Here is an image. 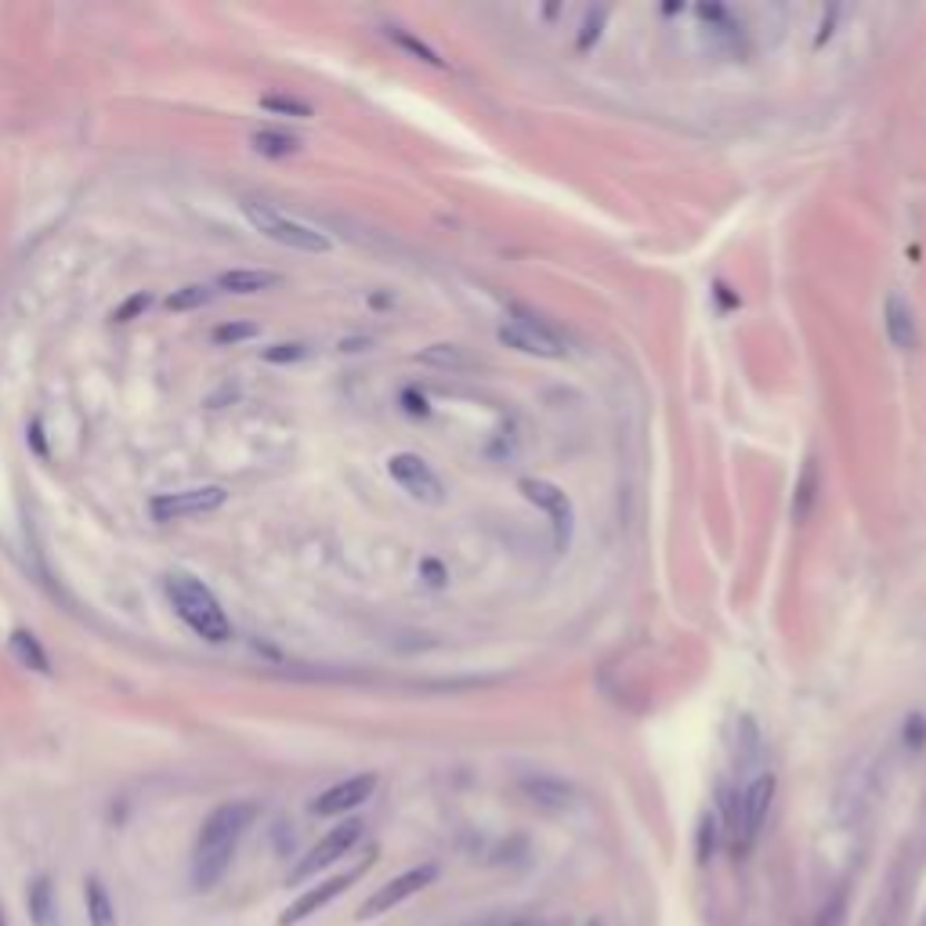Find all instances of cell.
<instances>
[{
    "instance_id": "1",
    "label": "cell",
    "mask_w": 926,
    "mask_h": 926,
    "mask_svg": "<svg viewBox=\"0 0 926 926\" xmlns=\"http://www.w3.org/2000/svg\"><path fill=\"white\" fill-rule=\"evenodd\" d=\"M254 818H257V807L250 800H232V804H221V807L210 810L199 836H196L193 868H188L196 890H214L217 883L225 879V873L232 868V861H236V850L243 844L246 829L254 825Z\"/></svg>"
},
{
    "instance_id": "2",
    "label": "cell",
    "mask_w": 926,
    "mask_h": 926,
    "mask_svg": "<svg viewBox=\"0 0 926 926\" xmlns=\"http://www.w3.org/2000/svg\"><path fill=\"white\" fill-rule=\"evenodd\" d=\"M167 601L174 604V612L185 622L188 630L210 644H225L232 637V619L225 615L221 601L214 598L210 587H203L196 575L188 572H170L164 579Z\"/></svg>"
},
{
    "instance_id": "3",
    "label": "cell",
    "mask_w": 926,
    "mask_h": 926,
    "mask_svg": "<svg viewBox=\"0 0 926 926\" xmlns=\"http://www.w3.org/2000/svg\"><path fill=\"white\" fill-rule=\"evenodd\" d=\"M243 217L250 221L254 232H260L265 239L289 246V250H301V254H326L329 250V236L326 232H318L312 225L297 221V217H289L283 210L268 207V203H257V199H243Z\"/></svg>"
},
{
    "instance_id": "4",
    "label": "cell",
    "mask_w": 926,
    "mask_h": 926,
    "mask_svg": "<svg viewBox=\"0 0 926 926\" xmlns=\"http://www.w3.org/2000/svg\"><path fill=\"white\" fill-rule=\"evenodd\" d=\"M500 341L514 344L518 352L540 355V358H561L564 341L554 333V326H546L540 315L529 308H511V318L500 329Z\"/></svg>"
},
{
    "instance_id": "5",
    "label": "cell",
    "mask_w": 926,
    "mask_h": 926,
    "mask_svg": "<svg viewBox=\"0 0 926 926\" xmlns=\"http://www.w3.org/2000/svg\"><path fill=\"white\" fill-rule=\"evenodd\" d=\"M362 839V821H344V825H333V829L318 839V844L304 854L301 858V865L294 868V873H289V879L286 883H301V879H312V876H318L323 873V868H329L333 861H341L347 850H352L355 844Z\"/></svg>"
},
{
    "instance_id": "6",
    "label": "cell",
    "mask_w": 926,
    "mask_h": 926,
    "mask_svg": "<svg viewBox=\"0 0 926 926\" xmlns=\"http://www.w3.org/2000/svg\"><path fill=\"white\" fill-rule=\"evenodd\" d=\"M387 474L395 477V482L410 492L413 500L420 503H431V506H439L445 503V485H442V477L434 474V467L424 460V456H416V453H395L387 460Z\"/></svg>"
},
{
    "instance_id": "7",
    "label": "cell",
    "mask_w": 926,
    "mask_h": 926,
    "mask_svg": "<svg viewBox=\"0 0 926 926\" xmlns=\"http://www.w3.org/2000/svg\"><path fill=\"white\" fill-rule=\"evenodd\" d=\"M434 879H439V865H416V868H410V873H402V876H395L391 883H384V887L376 890L366 905H362L358 919L384 916V912L398 908L402 902H410L413 894H420L424 887H431Z\"/></svg>"
},
{
    "instance_id": "8",
    "label": "cell",
    "mask_w": 926,
    "mask_h": 926,
    "mask_svg": "<svg viewBox=\"0 0 926 926\" xmlns=\"http://www.w3.org/2000/svg\"><path fill=\"white\" fill-rule=\"evenodd\" d=\"M221 503H225L221 485H196V489H181V492H164V496H156L149 503V511L156 521H178V518L217 511Z\"/></svg>"
},
{
    "instance_id": "9",
    "label": "cell",
    "mask_w": 926,
    "mask_h": 926,
    "mask_svg": "<svg viewBox=\"0 0 926 926\" xmlns=\"http://www.w3.org/2000/svg\"><path fill=\"white\" fill-rule=\"evenodd\" d=\"M775 800V775H757L749 781V786L738 792V810H742V833H738V850H749L757 844V836L767 821V810H771Z\"/></svg>"
},
{
    "instance_id": "10",
    "label": "cell",
    "mask_w": 926,
    "mask_h": 926,
    "mask_svg": "<svg viewBox=\"0 0 926 926\" xmlns=\"http://www.w3.org/2000/svg\"><path fill=\"white\" fill-rule=\"evenodd\" d=\"M366 865L370 861H362V865H355L352 873H344V876H333V879H326V883H318V887H312L308 894H301L294 905H289L283 916H279V926H297V923H304V919H312L315 912H323L333 897H341L347 887H352V883L366 873Z\"/></svg>"
},
{
    "instance_id": "11",
    "label": "cell",
    "mask_w": 926,
    "mask_h": 926,
    "mask_svg": "<svg viewBox=\"0 0 926 926\" xmlns=\"http://www.w3.org/2000/svg\"><path fill=\"white\" fill-rule=\"evenodd\" d=\"M376 789V775H352L329 786L326 792H318L312 800V815L318 818H333V815H347V810L362 807Z\"/></svg>"
},
{
    "instance_id": "12",
    "label": "cell",
    "mask_w": 926,
    "mask_h": 926,
    "mask_svg": "<svg viewBox=\"0 0 926 926\" xmlns=\"http://www.w3.org/2000/svg\"><path fill=\"white\" fill-rule=\"evenodd\" d=\"M521 492L554 518V546L558 550L569 546V540H572V503H569V496H564L558 485L540 482V477H525V482H521Z\"/></svg>"
},
{
    "instance_id": "13",
    "label": "cell",
    "mask_w": 926,
    "mask_h": 926,
    "mask_svg": "<svg viewBox=\"0 0 926 926\" xmlns=\"http://www.w3.org/2000/svg\"><path fill=\"white\" fill-rule=\"evenodd\" d=\"M883 329H887V341L894 347H902V352H908V347H916V315H912V304H905V297H897L890 294L887 304H883Z\"/></svg>"
},
{
    "instance_id": "14",
    "label": "cell",
    "mask_w": 926,
    "mask_h": 926,
    "mask_svg": "<svg viewBox=\"0 0 926 926\" xmlns=\"http://www.w3.org/2000/svg\"><path fill=\"white\" fill-rule=\"evenodd\" d=\"M279 283H283V275L268 272V268H232V272L217 275V286L228 289V294H243V297L265 294V289H275Z\"/></svg>"
},
{
    "instance_id": "15",
    "label": "cell",
    "mask_w": 926,
    "mask_h": 926,
    "mask_svg": "<svg viewBox=\"0 0 926 926\" xmlns=\"http://www.w3.org/2000/svg\"><path fill=\"white\" fill-rule=\"evenodd\" d=\"M83 905H87V926H120L112 897H109L106 883H101L98 876L83 879Z\"/></svg>"
},
{
    "instance_id": "16",
    "label": "cell",
    "mask_w": 926,
    "mask_h": 926,
    "mask_svg": "<svg viewBox=\"0 0 926 926\" xmlns=\"http://www.w3.org/2000/svg\"><path fill=\"white\" fill-rule=\"evenodd\" d=\"M26 905L29 916H33L37 926H55V890L48 876H37L26 890Z\"/></svg>"
},
{
    "instance_id": "17",
    "label": "cell",
    "mask_w": 926,
    "mask_h": 926,
    "mask_svg": "<svg viewBox=\"0 0 926 926\" xmlns=\"http://www.w3.org/2000/svg\"><path fill=\"white\" fill-rule=\"evenodd\" d=\"M525 792L532 796L535 804H546V807H569L572 804V789L561 786V781H554V778H529Z\"/></svg>"
},
{
    "instance_id": "18",
    "label": "cell",
    "mask_w": 926,
    "mask_h": 926,
    "mask_svg": "<svg viewBox=\"0 0 926 926\" xmlns=\"http://www.w3.org/2000/svg\"><path fill=\"white\" fill-rule=\"evenodd\" d=\"M254 149L260 156H289V152H297V138L294 135H283V130H260V135H254Z\"/></svg>"
},
{
    "instance_id": "19",
    "label": "cell",
    "mask_w": 926,
    "mask_h": 926,
    "mask_svg": "<svg viewBox=\"0 0 926 926\" xmlns=\"http://www.w3.org/2000/svg\"><path fill=\"white\" fill-rule=\"evenodd\" d=\"M207 301H210V289L203 283H193V286L174 289V294L167 297V308L170 312H193V308H203Z\"/></svg>"
},
{
    "instance_id": "20",
    "label": "cell",
    "mask_w": 926,
    "mask_h": 926,
    "mask_svg": "<svg viewBox=\"0 0 926 926\" xmlns=\"http://www.w3.org/2000/svg\"><path fill=\"white\" fill-rule=\"evenodd\" d=\"M11 648L19 651V656H22V662H29V666H33V670L48 673V656H43V651H40V644L33 641V633L19 630V633L11 637Z\"/></svg>"
},
{
    "instance_id": "21",
    "label": "cell",
    "mask_w": 926,
    "mask_h": 926,
    "mask_svg": "<svg viewBox=\"0 0 926 926\" xmlns=\"http://www.w3.org/2000/svg\"><path fill=\"white\" fill-rule=\"evenodd\" d=\"M260 109H268V112H283V116H297V120H308V116H312V106H308V101H301V98H283V95H268V98H260Z\"/></svg>"
},
{
    "instance_id": "22",
    "label": "cell",
    "mask_w": 926,
    "mask_h": 926,
    "mask_svg": "<svg viewBox=\"0 0 926 926\" xmlns=\"http://www.w3.org/2000/svg\"><path fill=\"white\" fill-rule=\"evenodd\" d=\"M420 358L434 362V366H467V355H463L460 347H453V344H434Z\"/></svg>"
},
{
    "instance_id": "23",
    "label": "cell",
    "mask_w": 926,
    "mask_h": 926,
    "mask_svg": "<svg viewBox=\"0 0 926 926\" xmlns=\"http://www.w3.org/2000/svg\"><path fill=\"white\" fill-rule=\"evenodd\" d=\"M250 337H257V326H250V323H225V326L214 329L217 344H239V341H250Z\"/></svg>"
},
{
    "instance_id": "24",
    "label": "cell",
    "mask_w": 926,
    "mask_h": 926,
    "mask_svg": "<svg viewBox=\"0 0 926 926\" xmlns=\"http://www.w3.org/2000/svg\"><path fill=\"white\" fill-rule=\"evenodd\" d=\"M391 37H395V40L402 43V48H410V51L420 58V62H427V66H442V62H439V55H434V51L427 48V43L413 40L410 33H402V29H391Z\"/></svg>"
},
{
    "instance_id": "25",
    "label": "cell",
    "mask_w": 926,
    "mask_h": 926,
    "mask_svg": "<svg viewBox=\"0 0 926 926\" xmlns=\"http://www.w3.org/2000/svg\"><path fill=\"white\" fill-rule=\"evenodd\" d=\"M149 304H152V301H149V294H135V297H127V301L120 304V308L112 312V318H116V323H130V318H135L138 312L149 308Z\"/></svg>"
},
{
    "instance_id": "26",
    "label": "cell",
    "mask_w": 926,
    "mask_h": 926,
    "mask_svg": "<svg viewBox=\"0 0 926 926\" xmlns=\"http://www.w3.org/2000/svg\"><path fill=\"white\" fill-rule=\"evenodd\" d=\"M304 355H308V347L304 344H275L265 352L268 362H294V358H304Z\"/></svg>"
},
{
    "instance_id": "27",
    "label": "cell",
    "mask_w": 926,
    "mask_h": 926,
    "mask_svg": "<svg viewBox=\"0 0 926 926\" xmlns=\"http://www.w3.org/2000/svg\"><path fill=\"white\" fill-rule=\"evenodd\" d=\"M810 489H815V467H807V474H804V485H800V500H804V503L796 506V514H800V518L807 514L810 500H815V492H810Z\"/></svg>"
},
{
    "instance_id": "28",
    "label": "cell",
    "mask_w": 926,
    "mask_h": 926,
    "mask_svg": "<svg viewBox=\"0 0 926 926\" xmlns=\"http://www.w3.org/2000/svg\"><path fill=\"white\" fill-rule=\"evenodd\" d=\"M511 926H546V923H540V919H518V923H511Z\"/></svg>"
},
{
    "instance_id": "29",
    "label": "cell",
    "mask_w": 926,
    "mask_h": 926,
    "mask_svg": "<svg viewBox=\"0 0 926 926\" xmlns=\"http://www.w3.org/2000/svg\"><path fill=\"white\" fill-rule=\"evenodd\" d=\"M0 926H11V923H8V916H4V905H0Z\"/></svg>"
}]
</instances>
